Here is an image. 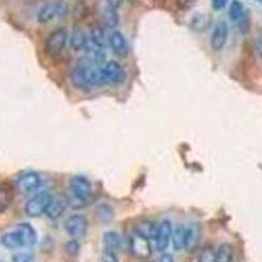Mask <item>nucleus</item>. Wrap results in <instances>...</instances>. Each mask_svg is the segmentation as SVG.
<instances>
[{
  "label": "nucleus",
  "instance_id": "f257e3e1",
  "mask_svg": "<svg viewBox=\"0 0 262 262\" xmlns=\"http://www.w3.org/2000/svg\"><path fill=\"white\" fill-rule=\"evenodd\" d=\"M70 13L69 4L63 0H50L39 8L37 21L39 24H50L55 20H62Z\"/></svg>",
  "mask_w": 262,
  "mask_h": 262
},
{
  "label": "nucleus",
  "instance_id": "f03ea898",
  "mask_svg": "<svg viewBox=\"0 0 262 262\" xmlns=\"http://www.w3.org/2000/svg\"><path fill=\"white\" fill-rule=\"evenodd\" d=\"M125 79V70L116 60H109L102 67H98V86L117 85V84L123 83Z\"/></svg>",
  "mask_w": 262,
  "mask_h": 262
},
{
  "label": "nucleus",
  "instance_id": "7ed1b4c3",
  "mask_svg": "<svg viewBox=\"0 0 262 262\" xmlns=\"http://www.w3.org/2000/svg\"><path fill=\"white\" fill-rule=\"evenodd\" d=\"M51 200H53V194L50 191H38L25 205V214L30 217L41 216V215H43L46 212Z\"/></svg>",
  "mask_w": 262,
  "mask_h": 262
},
{
  "label": "nucleus",
  "instance_id": "20e7f679",
  "mask_svg": "<svg viewBox=\"0 0 262 262\" xmlns=\"http://www.w3.org/2000/svg\"><path fill=\"white\" fill-rule=\"evenodd\" d=\"M69 32L64 28H58L53 30L48 36L45 42V50L46 53L53 58L59 57L60 54L64 50L67 41H69Z\"/></svg>",
  "mask_w": 262,
  "mask_h": 262
},
{
  "label": "nucleus",
  "instance_id": "39448f33",
  "mask_svg": "<svg viewBox=\"0 0 262 262\" xmlns=\"http://www.w3.org/2000/svg\"><path fill=\"white\" fill-rule=\"evenodd\" d=\"M70 191L78 202L85 203L92 196V184L86 177L75 176L70 181Z\"/></svg>",
  "mask_w": 262,
  "mask_h": 262
},
{
  "label": "nucleus",
  "instance_id": "423d86ee",
  "mask_svg": "<svg viewBox=\"0 0 262 262\" xmlns=\"http://www.w3.org/2000/svg\"><path fill=\"white\" fill-rule=\"evenodd\" d=\"M128 249H130L131 254L135 257V258L146 259L151 256L152 248L151 243H149L148 238L140 236L139 233L134 232L130 236V240H128Z\"/></svg>",
  "mask_w": 262,
  "mask_h": 262
},
{
  "label": "nucleus",
  "instance_id": "0eeeda50",
  "mask_svg": "<svg viewBox=\"0 0 262 262\" xmlns=\"http://www.w3.org/2000/svg\"><path fill=\"white\" fill-rule=\"evenodd\" d=\"M64 228L72 238H81L85 236L86 229H88V221L83 215H71V216L66 221Z\"/></svg>",
  "mask_w": 262,
  "mask_h": 262
},
{
  "label": "nucleus",
  "instance_id": "6e6552de",
  "mask_svg": "<svg viewBox=\"0 0 262 262\" xmlns=\"http://www.w3.org/2000/svg\"><path fill=\"white\" fill-rule=\"evenodd\" d=\"M41 186V177L36 172H25L16 180V188L21 193H33Z\"/></svg>",
  "mask_w": 262,
  "mask_h": 262
},
{
  "label": "nucleus",
  "instance_id": "1a4fd4ad",
  "mask_svg": "<svg viewBox=\"0 0 262 262\" xmlns=\"http://www.w3.org/2000/svg\"><path fill=\"white\" fill-rule=\"evenodd\" d=\"M227 39H228V24L223 20L217 21L214 29H212L211 38H210V45H211L212 50H223L227 43Z\"/></svg>",
  "mask_w": 262,
  "mask_h": 262
},
{
  "label": "nucleus",
  "instance_id": "9d476101",
  "mask_svg": "<svg viewBox=\"0 0 262 262\" xmlns=\"http://www.w3.org/2000/svg\"><path fill=\"white\" fill-rule=\"evenodd\" d=\"M172 233H173V226L169 221L164 219L160 223L158 224V233H156L155 243H156V249L159 252H164L170 244L172 240Z\"/></svg>",
  "mask_w": 262,
  "mask_h": 262
},
{
  "label": "nucleus",
  "instance_id": "9b49d317",
  "mask_svg": "<svg viewBox=\"0 0 262 262\" xmlns=\"http://www.w3.org/2000/svg\"><path fill=\"white\" fill-rule=\"evenodd\" d=\"M109 45L118 58H126L128 54V45L125 36L118 30H114L109 36Z\"/></svg>",
  "mask_w": 262,
  "mask_h": 262
},
{
  "label": "nucleus",
  "instance_id": "f8f14e48",
  "mask_svg": "<svg viewBox=\"0 0 262 262\" xmlns=\"http://www.w3.org/2000/svg\"><path fill=\"white\" fill-rule=\"evenodd\" d=\"M0 243L6 247L7 249H17V248H25L24 238L21 236V232L18 228H13L12 231L3 233V236L0 237Z\"/></svg>",
  "mask_w": 262,
  "mask_h": 262
},
{
  "label": "nucleus",
  "instance_id": "ddd939ff",
  "mask_svg": "<svg viewBox=\"0 0 262 262\" xmlns=\"http://www.w3.org/2000/svg\"><path fill=\"white\" fill-rule=\"evenodd\" d=\"M201 235H202V227L198 223L190 224L186 227V238H185V249L194 250L196 245L200 244Z\"/></svg>",
  "mask_w": 262,
  "mask_h": 262
},
{
  "label": "nucleus",
  "instance_id": "4468645a",
  "mask_svg": "<svg viewBox=\"0 0 262 262\" xmlns=\"http://www.w3.org/2000/svg\"><path fill=\"white\" fill-rule=\"evenodd\" d=\"M66 206L67 205H66V201L63 198H60V196H53V200H51L45 215L49 219H51V221L59 219L63 212H64Z\"/></svg>",
  "mask_w": 262,
  "mask_h": 262
},
{
  "label": "nucleus",
  "instance_id": "2eb2a0df",
  "mask_svg": "<svg viewBox=\"0 0 262 262\" xmlns=\"http://www.w3.org/2000/svg\"><path fill=\"white\" fill-rule=\"evenodd\" d=\"M88 41H90V36L80 28L74 29V32L70 36V45H71L72 50L75 51H80L85 49Z\"/></svg>",
  "mask_w": 262,
  "mask_h": 262
},
{
  "label": "nucleus",
  "instance_id": "dca6fc26",
  "mask_svg": "<svg viewBox=\"0 0 262 262\" xmlns=\"http://www.w3.org/2000/svg\"><path fill=\"white\" fill-rule=\"evenodd\" d=\"M13 202V188L8 182L0 184V212H4L9 209Z\"/></svg>",
  "mask_w": 262,
  "mask_h": 262
},
{
  "label": "nucleus",
  "instance_id": "f3484780",
  "mask_svg": "<svg viewBox=\"0 0 262 262\" xmlns=\"http://www.w3.org/2000/svg\"><path fill=\"white\" fill-rule=\"evenodd\" d=\"M135 232L148 240H155L156 233H158V224L149 221H142L135 227Z\"/></svg>",
  "mask_w": 262,
  "mask_h": 262
},
{
  "label": "nucleus",
  "instance_id": "a211bd4d",
  "mask_svg": "<svg viewBox=\"0 0 262 262\" xmlns=\"http://www.w3.org/2000/svg\"><path fill=\"white\" fill-rule=\"evenodd\" d=\"M16 227H17L18 231L21 232V236H23V238H24L25 248L32 247V245L36 244L37 232H36V229L33 228L29 223H20Z\"/></svg>",
  "mask_w": 262,
  "mask_h": 262
},
{
  "label": "nucleus",
  "instance_id": "6ab92c4d",
  "mask_svg": "<svg viewBox=\"0 0 262 262\" xmlns=\"http://www.w3.org/2000/svg\"><path fill=\"white\" fill-rule=\"evenodd\" d=\"M185 238H186V226L179 224L176 228H173L172 244L174 250L185 249Z\"/></svg>",
  "mask_w": 262,
  "mask_h": 262
},
{
  "label": "nucleus",
  "instance_id": "aec40b11",
  "mask_svg": "<svg viewBox=\"0 0 262 262\" xmlns=\"http://www.w3.org/2000/svg\"><path fill=\"white\" fill-rule=\"evenodd\" d=\"M104 245L106 250H111V252L117 253L118 250H121L122 243H121V237H119L118 233L106 232L104 235Z\"/></svg>",
  "mask_w": 262,
  "mask_h": 262
},
{
  "label": "nucleus",
  "instance_id": "412c9836",
  "mask_svg": "<svg viewBox=\"0 0 262 262\" xmlns=\"http://www.w3.org/2000/svg\"><path fill=\"white\" fill-rule=\"evenodd\" d=\"M235 250L229 243H223L216 250V262H233Z\"/></svg>",
  "mask_w": 262,
  "mask_h": 262
},
{
  "label": "nucleus",
  "instance_id": "4be33fe9",
  "mask_svg": "<svg viewBox=\"0 0 262 262\" xmlns=\"http://www.w3.org/2000/svg\"><path fill=\"white\" fill-rule=\"evenodd\" d=\"M210 16L207 13H195L190 20V28L195 32H202L210 25Z\"/></svg>",
  "mask_w": 262,
  "mask_h": 262
},
{
  "label": "nucleus",
  "instance_id": "5701e85b",
  "mask_svg": "<svg viewBox=\"0 0 262 262\" xmlns=\"http://www.w3.org/2000/svg\"><path fill=\"white\" fill-rule=\"evenodd\" d=\"M245 12H247V11H245L244 8V4H243L240 0H232V3H231L228 9V15L229 18H231L233 23L238 24V21L244 17Z\"/></svg>",
  "mask_w": 262,
  "mask_h": 262
},
{
  "label": "nucleus",
  "instance_id": "b1692460",
  "mask_svg": "<svg viewBox=\"0 0 262 262\" xmlns=\"http://www.w3.org/2000/svg\"><path fill=\"white\" fill-rule=\"evenodd\" d=\"M96 217L102 223H109V222L113 221L114 210L112 209V206L101 203L96 207Z\"/></svg>",
  "mask_w": 262,
  "mask_h": 262
},
{
  "label": "nucleus",
  "instance_id": "393cba45",
  "mask_svg": "<svg viewBox=\"0 0 262 262\" xmlns=\"http://www.w3.org/2000/svg\"><path fill=\"white\" fill-rule=\"evenodd\" d=\"M102 20H104L105 27L109 28V29H114L119 24V16L118 12H117V9L106 6V8L102 12Z\"/></svg>",
  "mask_w": 262,
  "mask_h": 262
},
{
  "label": "nucleus",
  "instance_id": "a878e982",
  "mask_svg": "<svg viewBox=\"0 0 262 262\" xmlns=\"http://www.w3.org/2000/svg\"><path fill=\"white\" fill-rule=\"evenodd\" d=\"M196 262H216V250L214 249V247L212 245L203 247Z\"/></svg>",
  "mask_w": 262,
  "mask_h": 262
},
{
  "label": "nucleus",
  "instance_id": "bb28decb",
  "mask_svg": "<svg viewBox=\"0 0 262 262\" xmlns=\"http://www.w3.org/2000/svg\"><path fill=\"white\" fill-rule=\"evenodd\" d=\"M90 39L97 45L98 48L104 49L105 43H106V37H105V33L101 28H93L92 32L90 34Z\"/></svg>",
  "mask_w": 262,
  "mask_h": 262
},
{
  "label": "nucleus",
  "instance_id": "cd10ccee",
  "mask_svg": "<svg viewBox=\"0 0 262 262\" xmlns=\"http://www.w3.org/2000/svg\"><path fill=\"white\" fill-rule=\"evenodd\" d=\"M79 250H80V245H79L76 238H74V240H71V242H69L66 244V252H67L71 257L78 256Z\"/></svg>",
  "mask_w": 262,
  "mask_h": 262
},
{
  "label": "nucleus",
  "instance_id": "c85d7f7f",
  "mask_svg": "<svg viewBox=\"0 0 262 262\" xmlns=\"http://www.w3.org/2000/svg\"><path fill=\"white\" fill-rule=\"evenodd\" d=\"M101 262H119L117 258V254L114 252L105 249L101 254Z\"/></svg>",
  "mask_w": 262,
  "mask_h": 262
},
{
  "label": "nucleus",
  "instance_id": "c756f323",
  "mask_svg": "<svg viewBox=\"0 0 262 262\" xmlns=\"http://www.w3.org/2000/svg\"><path fill=\"white\" fill-rule=\"evenodd\" d=\"M12 262H34V259L27 253H17L12 257Z\"/></svg>",
  "mask_w": 262,
  "mask_h": 262
},
{
  "label": "nucleus",
  "instance_id": "7c9ffc66",
  "mask_svg": "<svg viewBox=\"0 0 262 262\" xmlns=\"http://www.w3.org/2000/svg\"><path fill=\"white\" fill-rule=\"evenodd\" d=\"M227 3H228V0H211L212 8L215 11H222V9L226 8Z\"/></svg>",
  "mask_w": 262,
  "mask_h": 262
},
{
  "label": "nucleus",
  "instance_id": "2f4dec72",
  "mask_svg": "<svg viewBox=\"0 0 262 262\" xmlns=\"http://www.w3.org/2000/svg\"><path fill=\"white\" fill-rule=\"evenodd\" d=\"M176 2H177V4H179L180 8H182V9L191 8V7L196 3V0H176Z\"/></svg>",
  "mask_w": 262,
  "mask_h": 262
},
{
  "label": "nucleus",
  "instance_id": "473e14b6",
  "mask_svg": "<svg viewBox=\"0 0 262 262\" xmlns=\"http://www.w3.org/2000/svg\"><path fill=\"white\" fill-rule=\"evenodd\" d=\"M254 48H256V51H257V54H258V57L262 58V32L259 33L258 36H257L256 45H254Z\"/></svg>",
  "mask_w": 262,
  "mask_h": 262
},
{
  "label": "nucleus",
  "instance_id": "72a5a7b5",
  "mask_svg": "<svg viewBox=\"0 0 262 262\" xmlns=\"http://www.w3.org/2000/svg\"><path fill=\"white\" fill-rule=\"evenodd\" d=\"M123 2H125V0H106V4L107 7H111V8L119 9L123 6Z\"/></svg>",
  "mask_w": 262,
  "mask_h": 262
},
{
  "label": "nucleus",
  "instance_id": "f704fd0d",
  "mask_svg": "<svg viewBox=\"0 0 262 262\" xmlns=\"http://www.w3.org/2000/svg\"><path fill=\"white\" fill-rule=\"evenodd\" d=\"M159 262H174V259H173V257L170 254H163L160 257V259H159Z\"/></svg>",
  "mask_w": 262,
  "mask_h": 262
},
{
  "label": "nucleus",
  "instance_id": "c9c22d12",
  "mask_svg": "<svg viewBox=\"0 0 262 262\" xmlns=\"http://www.w3.org/2000/svg\"><path fill=\"white\" fill-rule=\"evenodd\" d=\"M257 2H259V3H262V0H257Z\"/></svg>",
  "mask_w": 262,
  "mask_h": 262
}]
</instances>
